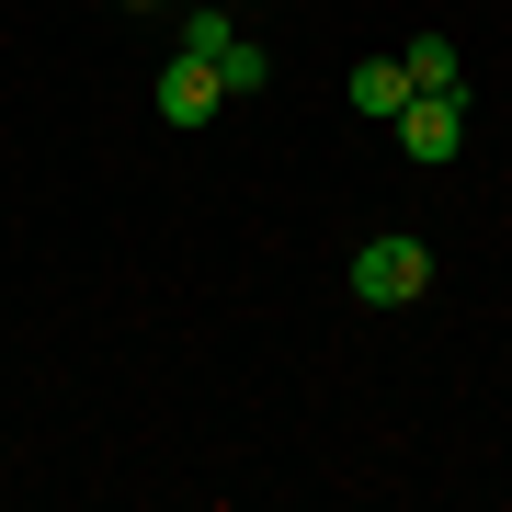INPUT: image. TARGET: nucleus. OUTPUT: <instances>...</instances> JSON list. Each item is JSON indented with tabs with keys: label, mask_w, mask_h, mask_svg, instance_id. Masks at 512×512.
Masks as SVG:
<instances>
[{
	"label": "nucleus",
	"mask_w": 512,
	"mask_h": 512,
	"mask_svg": "<svg viewBox=\"0 0 512 512\" xmlns=\"http://www.w3.org/2000/svg\"><path fill=\"white\" fill-rule=\"evenodd\" d=\"M353 296H365V308H410V296H433V251L399 239V228H376L365 251H353Z\"/></svg>",
	"instance_id": "1"
},
{
	"label": "nucleus",
	"mask_w": 512,
	"mask_h": 512,
	"mask_svg": "<svg viewBox=\"0 0 512 512\" xmlns=\"http://www.w3.org/2000/svg\"><path fill=\"white\" fill-rule=\"evenodd\" d=\"M387 126H399V148H410L421 171H444V160L467 148V92H410L399 114H387Z\"/></svg>",
	"instance_id": "2"
},
{
	"label": "nucleus",
	"mask_w": 512,
	"mask_h": 512,
	"mask_svg": "<svg viewBox=\"0 0 512 512\" xmlns=\"http://www.w3.org/2000/svg\"><path fill=\"white\" fill-rule=\"evenodd\" d=\"M148 103H160L171 126H205V114L228 103V80H217V57H194V46H183V57L160 69V92H148Z\"/></svg>",
	"instance_id": "3"
},
{
	"label": "nucleus",
	"mask_w": 512,
	"mask_h": 512,
	"mask_svg": "<svg viewBox=\"0 0 512 512\" xmlns=\"http://www.w3.org/2000/svg\"><path fill=\"white\" fill-rule=\"evenodd\" d=\"M410 103V69H399V46L387 57H353V114H399Z\"/></svg>",
	"instance_id": "4"
},
{
	"label": "nucleus",
	"mask_w": 512,
	"mask_h": 512,
	"mask_svg": "<svg viewBox=\"0 0 512 512\" xmlns=\"http://www.w3.org/2000/svg\"><path fill=\"white\" fill-rule=\"evenodd\" d=\"M399 69H410V92H467V80H456V46H444V35H410V46H399Z\"/></svg>",
	"instance_id": "5"
},
{
	"label": "nucleus",
	"mask_w": 512,
	"mask_h": 512,
	"mask_svg": "<svg viewBox=\"0 0 512 512\" xmlns=\"http://www.w3.org/2000/svg\"><path fill=\"white\" fill-rule=\"evenodd\" d=\"M217 80H228V103H251V92H274V57H262L251 35H239V46L217 57Z\"/></svg>",
	"instance_id": "6"
},
{
	"label": "nucleus",
	"mask_w": 512,
	"mask_h": 512,
	"mask_svg": "<svg viewBox=\"0 0 512 512\" xmlns=\"http://www.w3.org/2000/svg\"><path fill=\"white\" fill-rule=\"evenodd\" d=\"M183 46H194V57H228V46H239V23L217 12V0H194V23H183Z\"/></svg>",
	"instance_id": "7"
},
{
	"label": "nucleus",
	"mask_w": 512,
	"mask_h": 512,
	"mask_svg": "<svg viewBox=\"0 0 512 512\" xmlns=\"http://www.w3.org/2000/svg\"><path fill=\"white\" fill-rule=\"evenodd\" d=\"M126 12H148V0H126Z\"/></svg>",
	"instance_id": "8"
}]
</instances>
